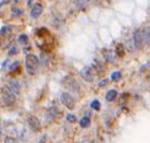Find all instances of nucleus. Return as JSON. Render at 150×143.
<instances>
[{"label":"nucleus","instance_id":"nucleus-1","mask_svg":"<svg viewBox=\"0 0 150 143\" xmlns=\"http://www.w3.org/2000/svg\"><path fill=\"white\" fill-rule=\"evenodd\" d=\"M39 66V60L34 54H27L25 57V67L30 75H34Z\"/></svg>","mask_w":150,"mask_h":143},{"label":"nucleus","instance_id":"nucleus-2","mask_svg":"<svg viewBox=\"0 0 150 143\" xmlns=\"http://www.w3.org/2000/svg\"><path fill=\"white\" fill-rule=\"evenodd\" d=\"M2 101L7 106H11L15 103V94L7 86L2 89Z\"/></svg>","mask_w":150,"mask_h":143},{"label":"nucleus","instance_id":"nucleus-3","mask_svg":"<svg viewBox=\"0 0 150 143\" xmlns=\"http://www.w3.org/2000/svg\"><path fill=\"white\" fill-rule=\"evenodd\" d=\"M61 102H62V104L64 106H67L68 109H73L75 106V101L73 97H72L71 94L68 93V92H63V93L61 94Z\"/></svg>","mask_w":150,"mask_h":143},{"label":"nucleus","instance_id":"nucleus-4","mask_svg":"<svg viewBox=\"0 0 150 143\" xmlns=\"http://www.w3.org/2000/svg\"><path fill=\"white\" fill-rule=\"evenodd\" d=\"M28 126H30V128L33 130V131L37 132V131H40L41 130V124H40V121L38 119L37 117L35 116H30L28 118Z\"/></svg>","mask_w":150,"mask_h":143},{"label":"nucleus","instance_id":"nucleus-5","mask_svg":"<svg viewBox=\"0 0 150 143\" xmlns=\"http://www.w3.org/2000/svg\"><path fill=\"white\" fill-rule=\"evenodd\" d=\"M133 42H134V46H135L136 49H140L143 47L144 42H143V35H142V30L136 29L134 32V35H133Z\"/></svg>","mask_w":150,"mask_h":143},{"label":"nucleus","instance_id":"nucleus-6","mask_svg":"<svg viewBox=\"0 0 150 143\" xmlns=\"http://www.w3.org/2000/svg\"><path fill=\"white\" fill-rule=\"evenodd\" d=\"M81 76L83 79H85L87 81H93L94 79V75H93V72L89 67H84L81 69Z\"/></svg>","mask_w":150,"mask_h":143},{"label":"nucleus","instance_id":"nucleus-7","mask_svg":"<svg viewBox=\"0 0 150 143\" xmlns=\"http://www.w3.org/2000/svg\"><path fill=\"white\" fill-rule=\"evenodd\" d=\"M7 87L15 94V95L19 94L20 91H21V86H20V83H18L16 80H10V81H8Z\"/></svg>","mask_w":150,"mask_h":143},{"label":"nucleus","instance_id":"nucleus-8","mask_svg":"<svg viewBox=\"0 0 150 143\" xmlns=\"http://www.w3.org/2000/svg\"><path fill=\"white\" fill-rule=\"evenodd\" d=\"M42 13V6L39 4H35L32 7V11H30V16L33 19H37L40 16V14Z\"/></svg>","mask_w":150,"mask_h":143},{"label":"nucleus","instance_id":"nucleus-9","mask_svg":"<svg viewBox=\"0 0 150 143\" xmlns=\"http://www.w3.org/2000/svg\"><path fill=\"white\" fill-rule=\"evenodd\" d=\"M142 35H143V42L145 45L150 46V27H144L143 32H142Z\"/></svg>","mask_w":150,"mask_h":143},{"label":"nucleus","instance_id":"nucleus-10","mask_svg":"<svg viewBox=\"0 0 150 143\" xmlns=\"http://www.w3.org/2000/svg\"><path fill=\"white\" fill-rule=\"evenodd\" d=\"M59 116H60V111L56 107H52L48 111V117H50V121H54Z\"/></svg>","mask_w":150,"mask_h":143},{"label":"nucleus","instance_id":"nucleus-11","mask_svg":"<svg viewBox=\"0 0 150 143\" xmlns=\"http://www.w3.org/2000/svg\"><path fill=\"white\" fill-rule=\"evenodd\" d=\"M117 98V92L115 90H109L105 94V100L108 102H112Z\"/></svg>","mask_w":150,"mask_h":143},{"label":"nucleus","instance_id":"nucleus-12","mask_svg":"<svg viewBox=\"0 0 150 143\" xmlns=\"http://www.w3.org/2000/svg\"><path fill=\"white\" fill-rule=\"evenodd\" d=\"M90 125V118L89 117H83L81 121H79V126L82 127V128H87L88 126Z\"/></svg>","mask_w":150,"mask_h":143},{"label":"nucleus","instance_id":"nucleus-13","mask_svg":"<svg viewBox=\"0 0 150 143\" xmlns=\"http://www.w3.org/2000/svg\"><path fill=\"white\" fill-rule=\"evenodd\" d=\"M22 14H23L22 9H20V8H13V9H12V16H13V18L21 16Z\"/></svg>","mask_w":150,"mask_h":143},{"label":"nucleus","instance_id":"nucleus-14","mask_svg":"<svg viewBox=\"0 0 150 143\" xmlns=\"http://www.w3.org/2000/svg\"><path fill=\"white\" fill-rule=\"evenodd\" d=\"M90 106H91V109H96V111H98V109H100V102L98 101V100H94V101L90 103Z\"/></svg>","mask_w":150,"mask_h":143},{"label":"nucleus","instance_id":"nucleus-15","mask_svg":"<svg viewBox=\"0 0 150 143\" xmlns=\"http://www.w3.org/2000/svg\"><path fill=\"white\" fill-rule=\"evenodd\" d=\"M116 53H117V55H119V57H123V55H124L123 46L117 45V47H116Z\"/></svg>","mask_w":150,"mask_h":143},{"label":"nucleus","instance_id":"nucleus-16","mask_svg":"<svg viewBox=\"0 0 150 143\" xmlns=\"http://www.w3.org/2000/svg\"><path fill=\"white\" fill-rule=\"evenodd\" d=\"M67 121H68L69 123L73 124V123L76 121V116L73 115V114H68V115H67Z\"/></svg>","mask_w":150,"mask_h":143},{"label":"nucleus","instance_id":"nucleus-17","mask_svg":"<svg viewBox=\"0 0 150 143\" xmlns=\"http://www.w3.org/2000/svg\"><path fill=\"white\" fill-rule=\"evenodd\" d=\"M4 143H19V141L12 137H6L4 138Z\"/></svg>","mask_w":150,"mask_h":143},{"label":"nucleus","instance_id":"nucleus-18","mask_svg":"<svg viewBox=\"0 0 150 143\" xmlns=\"http://www.w3.org/2000/svg\"><path fill=\"white\" fill-rule=\"evenodd\" d=\"M19 66H20V62H19V61H16V62L12 63V64L9 66V69L13 72V71H15V69H18V68H19Z\"/></svg>","mask_w":150,"mask_h":143},{"label":"nucleus","instance_id":"nucleus-19","mask_svg":"<svg viewBox=\"0 0 150 143\" xmlns=\"http://www.w3.org/2000/svg\"><path fill=\"white\" fill-rule=\"evenodd\" d=\"M121 73L120 72H114V73H112L111 74V79L112 80H117V79H120L121 78Z\"/></svg>","mask_w":150,"mask_h":143},{"label":"nucleus","instance_id":"nucleus-20","mask_svg":"<svg viewBox=\"0 0 150 143\" xmlns=\"http://www.w3.org/2000/svg\"><path fill=\"white\" fill-rule=\"evenodd\" d=\"M27 40H28V38H27L26 35H21L19 37V42L20 43H26Z\"/></svg>","mask_w":150,"mask_h":143},{"label":"nucleus","instance_id":"nucleus-21","mask_svg":"<svg viewBox=\"0 0 150 143\" xmlns=\"http://www.w3.org/2000/svg\"><path fill=\"white\" fill-rule=\"evenodd\" d=\"M18 53V48L16 47H12L11 49L9 50V52H8V54L10 55V57H12V55H15Z\"/></svg>","mask_w":150,"mask_h":143},{"label":"nucleus","instance_id":"nucleus-22","mask_svg":"<svg viewBox=\"0 0 150 143\" xmlns=\"http://www.w3.org/2000/svg\"><path fill=\"white\" fill-rule=\"evenodd\" d=\"M8 32H10V27L4 26L1 29H0V35H1V36H4V35H6V33H8Z\"/></svg>","mask_w":150,"mask_h":143},{"label":"nucleus","instance_id":"nucleus-23","mask_svg":"<svg viewBox=\"0 0 150 143\" xmlns=\"http://www.w3.org/2000/svg\"><path fill=\"white\" fill-rule=\"evenodd\" d=\"M46 139H47V136H46V135H44V136L40 138V140H39V142H38V143H46Z\"/></svg>","mask_w":150,"mask_h":143},{"label":"nucleus","instance_id":"nucleus-24","mask_svg":"<svg viewBox=\"0 0 150 143\" xmlns=\"http://www.w3.org/2000/svg\"><path fill=\"white\" fill-rule=\"evenodd\" d=\"M9 1H10V0H1V2H0V8H2L4 6H6Z\"/></svg>","mask_w":150,"mask_h":143},{"label":"nucleus","instance_id":"nucleus-25","mask_svg":"<svg viewBox=\"0 0 150 143\" xmlns=\"http://www.w3.org/2000/svg\"><path fill=\"white\" fill-rule=\"evenodd\" d=\"M107 83H108V81H107V80H103V81H100V83H99V87H105V85H107Z\"/></svg>","mask_w":150,"mask_h":143},{"label":"nucleus","instance_id":"nucleus-26","mask_svg":"<svg viewBox=\"0 0 150 143\" xmlns=\"http://www.w3.org/2000/svg\"><path fill=\"white\" fill-rule=\"evenodd\" d=\"M82 143H93V141H90V140H84Z\"/></svg>","mask_w":150,"mask_h":143}]
</instances>
